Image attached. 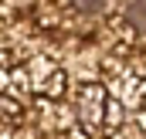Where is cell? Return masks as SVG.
<instances>
[{
    "instance_id": "1",
    "label": "cell",
    "mask_w": 146,
    "mask_h": 139,
    "mask_svg": "<svg viewBox=\"0 0 146 139\" xmlns=\"http://www.w3.org/2000/svg\"><path fill=\"white\" fill-rule=\"evenodd\" d=\"M106 102H109V95H106L102 85H85L78 92V119H82V126L88 132L102 129V122H106Z\"/></svg>"
},
{
    "instance_id": "2",
    "label": "cell",
    "mask_w": 146,
    "mask_h": 139,
    "mask_svg": "<svg viewBox=\"0 0 146 139\" xmlns=\"http://www.w3.org/2000/svg\"><path fill=\"white\" fill-rule=\"evenodd\" d=\"M78 14H99L102 10V0H68Z\"/></svg>"
}]
</instances>
